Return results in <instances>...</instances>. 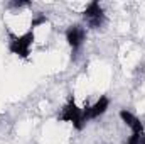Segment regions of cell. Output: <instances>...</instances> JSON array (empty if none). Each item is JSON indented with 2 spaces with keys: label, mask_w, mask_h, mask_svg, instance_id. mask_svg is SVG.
Returning a JSON list of instances; mask_svg holds the SVG:
<instances>
[{
  "label": "cell",
  "mask_w": 145,
  "mask_h": 144,
  "mask_svg": "<svg viewBox=\"0 0 145 144\" xmlns=\"http://www.w3.org/2000/svg\"><path fill=\"white\" fill-rule=\"evenodd\" d=\"M34 41H36V36H34L32 31H29V32H25V34H22V36H14V34H10L8 49H10V53L17 54V56H20V58H29V54H31V46L34 44Z\"/></svg>",
  "instance_id": "obj_1"
},
{
  "label": "cell",
  "mask_w": 145,
  "mask_h": 144,
  "mask_svg": "<svg viewBox=\"0 0 145 144\" xmlns=\"http://www.w3.org/2000/svg\"><path fill=\"white\" fill-rule=\"evenodd\" d=\"M57 119L63 120V122H71L72 127H74L76 131H81V129L86 126V120H84V117H83V108L78 107L72 98H69V102L63 107L61 115H59Z\"/></svg>",
  "instance_id": "obj_2"
},
{
  "label": "cell",
  "mask_w": 145,
  "mask_h": 144,
  "mask_svg": "<svg viewBox=\"0 0 145 144\" xmlns=\"http://www.w3.org/2000/svg\"><path fill=\"white\" fill-rule=\"evenodd\" d=\"M83 17L86 20V24L91 27V29H100L103 27L106 17H105V12H103V7L100 5V2L93 0L91 3L86 5L84 12H83Z\"/></svg>",
  "instance_id": "obj_3"
},
{
  "label": "cell",
  "mask_w": 145,
  "mask_h": 144,
  "mask_svg": "<svg viewBox=\"0 0 145 144\" xmlns=\"http://www.w3.org/2000/svg\"><path fill=\"white\" fill-rule=\"evenodd\" d=\"M66 41H68V44L71 46L72 49V54H74V58H76V54H78V51L81 49V46L84 44V41H86V29L83 27V26H79V24H74V26H69L68 29H66Z\"/></svg>",
  "instance_id": "obj_4"
},
{
  "label": "cell",
  "mask_w": 145,
  "mask_h": 144,
  "mask_svg": "<svg viewBox=\"0 0 145 144\" xmlns=\"http://www.w3.org/2000/svg\"><path fill=\"white\" fill-rule=\"evenodd\" d=\"M120 119L125 122V126H128L132 129V132H144V124L140 122L138 117H135L132 112H128L127 108L120 110Z\"/></svg>",
  "instance_id": "obj_5"
},
{
  "label": "cell",
  "mask_w": 145,
  "mask_h": 144,
  "mask_svg": "<svg viewBox=\"0 0 145 144\" xmlns=\"http://www.w3.org/2000/svg\"><path fill=\"white\" fill-rule=\"evenodd\" d=\"M110 107V100L106 97H100L93 105H91V119H96V117H100V115H103Z\"/></svg>",
  "instance_id": "obj_6"
},
{
  "label": "cell",
  "mask_w": 145,
  "mask_h": 144,
  "mask_svg": "<svg viewBox=\"0 0 145 144\" xmlns=\"http://www.w3.org/2000/svg\"><path fill=\"white\" fill-rule=\"evenodd\" d=\"M46 22H47V15H46V14H42V12H37V14H34L32 20H31V27H32V29H36V27L42 26V24H46ZM32 29H31V31H32Z\"/></svg>",
  "instance_id": "obj_7"
},
{
  "label": "cell",
  "mask_w": 145,
  "mask_h": 144,
  "mask_svg": "<svg viewBox=\"0 0 145 144\" xmlns=\"http://www.w3.org/2000/svg\"><path fill=\"white\" fill-rule=\"evenodd\" d=\"M8 5H10V7L19 9V7H27V5H29V2H27V0H15V2H10Z\"/></svg>",
  "instance_id": "obj_8"
},
{
  "label": "cell",
  "mask_w": 145,
  "mask_h": 144,
  "mask_svg": "<svg viewBox=\"0 0 145 144\" xmlns=\"http://www.w3.org/2000/svg\"><path fill=\"white\" fill-rule=\"evenodd\" d=\"M137 144H145V131L138 134V143H137Z\"/></svg>",
  "instance_id": "obj_9"
}]
</instances>
